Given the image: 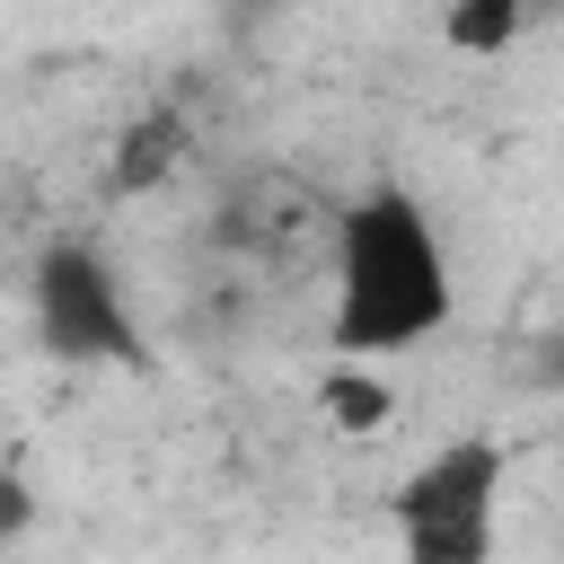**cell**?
<instances>
[{
  "mask_svg": "<svg viewBox=\"0 0 564 564\" xmlns=\"http://www.w3.org/2000/svg\"><path fill=\"white\" fill-rule=\"evenodd\" d=\"M458 308L449 282V247L432 229V212L405 185H370L352 194V212L335 220V317L326 344L335 352H405L423 335H441Z\"/></svg>",
  "mask_w": 564,
  "mask_h": 564,
  "instance_id": "cell-1",
  "label": "cell"
},
{
  "mask_svg": "<svg viewBox=\"0 0 564 564\" xmlns=\"http://www.w3.org/2000/svg\"><path fill=\"white\" fill-rule=\"evenodd\" d=\"M494 494H502V441L467 432L441 441L397 485V538L414 564H485L494 555Z\"/></svg>",
  "mask_w": 564,
  "mask_h": 564,
  "instance_id": "cell-2",
  "label": "cell"
},
{
  "mask_svg": "<svg viewBox=\"0 0 564 564\" xmlns=\"http://www.w3.org/2000/svg\"><path fill=\"white\" fill-rule=\"evenodd\" d=\"M35 335L62 361H141V326L123 308V282L88 238H53L35 256Z\"/></svg>",
  "mask_w": 564,
  "mask_h": 564,
  "instance_id": "cell-3",
  "label": "cell"
},
{
  "mask_svg": "<svg viewBox=\"0 0 564 564\" xmlns=\"http://www.w3.org/2000/svg\"><path fill=\"white\" fill-rule=\"evenodd\" d=\"M176 159H185V115H176V106H141V115L115 132V167H106V185H115V194H159Z\"/></svg>",
  "mask_w": 564,
  "mask_h": 564,
  "instance_id": "cell-4",
  "label": "cell"
},
{
  "mask_svg": "<svg viewBox=\"0 0 564 564\" xmlns=\"http://www.w3.org/2000/svg\"><path fill=\"white\" fill-rule=\"evenodd\" d=\"M317 414H326L335 432H379V423L397 414V397H388L379 370H361L352 352H335V370L317 379Z\"/></svg>",
  "mask_w": 564,
  "mask_h": 564,
  "instance_id": "cell-5",
  "label": "cell"
},
{
  "mask_svg": "<svg viewBox=\"0 0 564 564\" xmlns=\"http://www.w3.org/2000/svg\"><path fill=\"white\" fill-rule=\"evenodd\" d=\"M520 18H529V0H449L441 9V44L449 53H502L511 35H520Z\"/></svg>",
  "mask_w": 564,
  "mask_h": 564,
  "instance_id": "cell-6",
  "label": "cell"
}]
</instances>
